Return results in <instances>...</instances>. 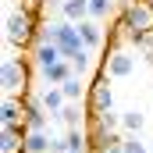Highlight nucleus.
<instances>
[{
  "mask_svg": "<svg viewBox=\"0 0 153 153\" xmlns=\"http://www.w3.org/2000/svg\"><path fill=\"white\" fill-rule=\"evenodd\" d=\"M150 153H153V146H150Z\"/></svg>",
  "mask_w": 153,
  "mask_h": 153,
  "instance_id": "obj_21",
  "label": "nucleus"
},
{
  "mask_svg": "<svg viewBox=\"0 0 153 153\" xmlns=\"http://www.w3.org/2000/svg\"><path fill=\"white\" fill-rule=\"evenodd\" d=\"M0 117L4 125H25V96H4Z\"/></svg>",
  "mask_w": 153,
  "mask_h": 153,
  "instance_id": "obj_9",
  "label": "nucleus"
},
{
  "mask_svg": "<svg viewBox=\"0 0 153 153\" xmlns=\"http://www.w3.org/2000/svg\"><path fill=\"white\" fill-rule=\"evenodd\" d=\"M39 39H43V43H53V46L64 53V61H75L78 53L89 50V46L82 43V36H78L75 22H53V25H46V29L39 32Z\"/></svg>",
  "mask_w": 153,
  "mask_h": 153,
  "instance_id": "obj_2",
  "label": "nucleus"
},
{
  "mask_svg": "<svg viewBox=\"0 0 153 153\" xmlns=\"http://www.w3.org/2000/svg\"><path fill=\"white\" fill-rule=\"evenodd\" d=\"M103 71L111 78H128L135 71V53L125 50V46H114V50L107 53V61H103Z\"/></svg>",
  "mask_w": 153,
  "mask_h": 153,
  "instance_id": "obj_6",
  "label": "nucleus"
},
{
  "mask_svg": "<svg viewBox=\"0 0 153 153\" xmlns=\"http://www.w3.org/2000/svg\"><path fill=\"white\" fill-rule=\"evenodd\" d=\"M61 93H64L68 103H82V96L89 93V85H82V75H75V78H68V82L61 85Z\"/></svg>",
  "mask_w": 153,
  "mask_h": 153,
  "instance_id": "obj_16",
  "label": "nucleus"
},
{
  "mask_svg": "<svg viewBox=\"0 0 153 153\" xmlns=\"http://www.w3.org/2000/svg\"><path fill=\"white\" fill-rule=\"evenodd\" d=\"M150 4H153V0H150Z\"/></svg>",
  "mask_w": 153,
  "mask_h": 153,
  "instance_id": "obj_22",
  "label": "nucleus"
},
{
  "mask_svg": "<svg viewBox=\"0 0 153 153\" xmlns=\"http://www.w3.org/2000/svg\"><path fill=\"white\" fill-rule=\"evenodd\" d=\"M121 150L125 153H150V146L143 143V135H125L121 139Z\"/></svg>",
  "mask_w": 153,
  "mask_h": 153,
  "instance_id": "obj_18",
  "label": "nucleus"
},
{
  "mask_svg": "<svg viewBox=\"0 0 153 153\" xmlns=\"http://www.w3.org/2000/svg\"><path fill=\"white\" fill-rule=\"evenodd\" d=\"M32 61H36V68H39V71H50L57 61H64V53H61L53 43H43V39H39V43H36V50H32Z\"/></svg>",
  "mask_w": 153,
  "mask_h": 153,
  "instance_id": "obj_7",
  "label": "nucleus"
},
{
  "mask_svg": "<svg viewBox=\"0 0 153 153\" xmlns=\"http://www.w3.org/2000/svg\"><path fill=\"white\" fill-rule=\"evenodd\" d=\"M61 14H64V22H85L89 18V0H61Z\"/></svg>",
  "mask_w": 153,
  "mask_h": 153,
  "instance_id": "obj_11",
  "label": "nucleus"
},
{
  "mask_svg": "<svg viewBox=\"0 0 153 153\" xmlns=\"http://www.w3.org/2000/svg\"><path fill=\"white\" fill-rule=\"evenodd\" d=\"M89 64H93V57H89V50H85V53H78L75 61H71V68H75V75H82V71H89Z\"/></svg>",
  "mask_w": 153,
  "mask_h": 153,
  "instance_id": "obj_19",
  "label": "nucleus"
},
{
  "mask_svg": "<svg viewBox=\"0 0 153 153\" xmlns=\"http://www.w3.org/2000/svg\"><path fill=\"white\" fill-rule=\"evenodd\" d=\"M29 78H32V68L25 57H4V68H0L4 96H29Z\"/></svg>",
  "mask_w": 153,
  "mask_h": 153,
  "instance_id": "obj_3",
  "label": "nucleus"
},
{
  "mask_svg": "<svg viewBox=\"0 0 153 153\" xmlns=\"http://www.w3.org/2000/svg\"><path fill=\"white\" fill-rule=\"evenodd\" d=\"M43 78H46L50 85H64L68 78H75V68H71V61H57L50 71H43Z\"/></svg>",
  "mask_w": 153,
  "mask_h": 153,
  "instance_id": "obj_12",
  "label": "nucleus"
},
{
  "mask_svg": "<svg viewBox=\"0 0 153 153\" xmlns=\"http://www.w3.org/2000/svg\"><path fill=\"white\" fill-rule=\"evenodd\" d=\"M143 125H146V114H143L139 107H128V111L121 114V128H125L128 135H139V132H143Z\"/></svg>",
  "mask_w": 153,
  "mask_h": 153,
  "instance_id": "obj_14",
  "label": "nucleus"
},
{
  "mask_svg": "<svg viewBox=\"0 0 153 153\" xmlns=\"http://www.w3.org/2000/svg\"><path fill=\"white\" fill-rule=\"evenodd\" d=\"M25 128L29 132H46V107L32 96H25Z\"/></svg>",
  "mask_w": 153,
  "mask_h": 153,
  "instance_id": "obj_8",
  "label": "nucleus"
},
{
  "mask_svg": "<svg viewBox=\"0 0 153 153\" xmlns=\"http://www.w3.org/2000/svg\"><path fill=\"white\" fill-rule=\"evenodd\" d=\"M121 18H125V25H128V43H132V46L143 36L153 32V4L150 0H132V4L121 11Z\"/></svg>",
  "mask_w": 153,
  "mask_h": 153,
  "instance_id": "obj_4",
  "label": "nucleus"
},
{
  "mask_svg": "<svg viewBox=\"0 0 153 153\" xmlns=\"http://www.w3.org/2000/svg\"><path fill=\"white\" fill-rule=\"evenodd\" d=\"M82 111H85V107H78V103H68V107H64V111H61L57 117H61L68 128H78V125H82V117H85Z\"/></svg>",
  "mask_w": 153,
  "mask_h": 153,
  "instance_id": "obj_17",
  "label": "nucleus"
},
{
  "mask_svg": "<svg viewBox=\"0 0 153 153\" xmlns=\"http://www.w3.org/2000/svg\"><path fill=\"white\" fill-rule=\"evenodd\" d=\"M39 18L32 11H25V7H11L7 11V18H4V36H7V46H14V50H25L32 39H39L43 29H36Z\"/></svg>",
  "mask_w": 153,
  "mask_h": 153,
  "instance_id": "obj_1",
  "label": "nucleus"
},
{
  "mask_svg": "<svg viewBox=\"0 0 153 153\" xmlns=\"http://www.w3.org/2000/svg\"><path fill=\"white\" fill-rule=\"evenodd\" d=\"M53 150V139L46 132H29L25 135V153H50Z\"/></svg>",
  "mask_w": 153,
  "mask_h": 153,
  "instance_id": "obj_15",
  "label": "nucleus"
},
{
  "mask_svg": "<svg viewBox=\"0 0 153 153\" xmlns=\"http://www.w3.org/2000/svg\"><path fill=\"white\" fill-rule=\"evenodd\" d=\"M114 107V93H111V75L100 68L96 78L89 82V93H85V117L93 114H103V111H111Z\"/></svg>",
  "mask_w": 153,
  "mask_h": 153,
  "instance_id": "obj_5",
  "label": "nucleus"
},
{
  "mask_svg": "<svg viewBox=\"0 0 153 153\" xmlns=\"http://www.w3.org/2000/svg\"><path fill=\"white\" fill-rule=\"evenodd\" d=\"M135 50H143L146 57H153V32H150V36H143V39H139V43H135Z\"/></svg>",
  "mask_w": 153,
  "mask_h": 153,
  "instance_id": "obj_20",
  "label": "nucleus"
},
{
  "mask_svg": "<svg viewBox=\"0 0 153 153\" xmlns=\"http://www.w3.org/2000/svg\"><path fill=\"white\" fill-rule=\"evenodd\" d=\"M39 103L46 107V114H61L64 107H68V100H64V93H61V85H46L43 93H39Z\"/></svg>",
  "mask_w": 153,
  "mask_h": 153,
  "instance_id": "obj_10",
  "label": "nucleus"
},
{
  "mask_svg": "<svg viewBox=\"0 0 153 153\" xmlns=\"http://www.w3.org/2000/svg\"><path fill=\"white\" fill-rule=\"evenodd\" d=\"M78 36H82V43H85L89 50L103 43V32H100V25H96L93 18H85V22H78Z\"/></svg>",
  "mask_w": 153,
  "mask_h": 153,
  "instance_id": "obj_13",
  "label": "nucleus"
}]
</instances>
